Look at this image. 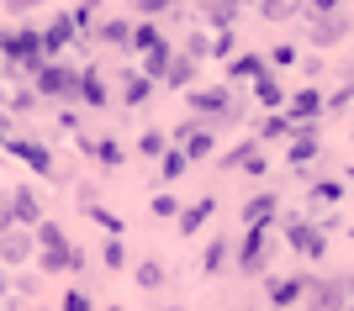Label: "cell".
Here are the masks:
<instances>
[{
    "label": "cell",
    "mask_w": 354,
    "mask_h": 311,
    "mask_svg": "<svg viewBox=\"0 0 354 311\" xmlns=\"http://www.w3.org/2000/svg\"><path fill=\"white\" fill-rule=\"evenodd\" d=\"M180 53H185V59H196V63H201V59H212V43H207V37H201V32H191V37H185V48H180Z\"/></svg>",
    "instance_id": "obj_32"
},
{
    "label": "cell",
    "mask_w": 354,
    "mask_h": 311,
    "mask_svg": "<svg viewBox=\"0 0 354 311\" xmlns=\"http://www.w3.org/2000/svg\"><path fill=\"white\" fill-rule=\"evenodd\" d=\"M270 63H275V69H286V63H301V53H296L291 43H281L275 53H270Z\"/></svg>",
    "instance_id": "obj_35"
},
{
    "label": "cell",
    "mask_w": 354,
    "mask_h": 311,
    "mask_svg": "<svg viewBox=\"0 0 354 311\" xmlns=\"http://www.w3.org/2000/svg\"><path fill=\"white\" fill-rule=\"evenodd\" d=\"M196 79V59H185V53H175V63H169V74H164V85H175V90H185Z\"/></svg>",
    "instance_id": "obj_20"
},
{
    "label": "cell",
    "mask_w": 354,
    "mask_h": 311,
    "mask_svg": "<svg viewBox=\"0 0 354 311\" xmlns=\"http://www.w3.org/2000/svg\"><path fill=\"white\" fill-rule=\"evenodd\" d=\"M233 32H222V37H217V43H212V53H217V59H227V63H233Z\"/></svg>",
    "instance_id": "obj_37"
},
{
    "label": "cell",
    "mask_w": 354,
    "mask_h": 311,
    "mask_svg": "<svg viewBox=\"0 0 354 311\" xmlns=\"http://www.w3.org/2000/svg\"><path fill=\"white\" fill-rule=\"evenodd\" d=\"M201 21H212L217 32H233V27H238V6H227V0H207Z\"/></svg>",
    "instance_id": "obj_18"
},
{
    "label": "cell",
    "mask_w": 354,
    "mask_h": 311,
    "mask_svg": "<svg viewBox=\"0 0 354 311\" xmlns=\"http://www.w3.org/2000/svg\"><path fill=\"white\" fill-rule=\"evenodd\" d=\"M37 248H43V253H59V248H69L64 227H59V222H43V227H37Z\"/></svg>",
    "instance_id": "obj_24"
},
{
    "label": "cell",
    "mask_w": 354,
    "mask_h": 311,
    "mask_svg": "<svg viewBox=\"0 0 354 311\" xmlns=\"http://www.w3.org/2000/svg\"><path fill=\"white\" fill-rule=\"evenodd\" d=\"M138 153H143V159H164V153H169L164 148V132H143L138 137Z\"/></svg>",
    "instance_id": "obj_31"
},
{
    "label": "cell",
    "mask_w": 354,
    "mask_h": 311,
    "mask_svg": "<svg viewBox=\"0 0 354 311\" xmlns=\"http://www.w3.org/2000/svg\"><path fill=\"white\" fill-rule=\"evenodd\" d=\"M101 37H111L117 48H133V37H138V27L127 21V16H117V21H106L101 27Z\"/></svg>",
    "instance_id": "obj_22"
},
{
    "label": "cell",
    "mask_w": 354,
    "mask_h": 311,
    "mask_svg": "<svg viewBox=\"0 0 354 311\" xmlns=\"http://www.w3.org/2000/svg\"><path fill=\"white\" fill-rule=\"evenodd\" d=\"M64 311H90V296L85 290H69V296H64Z\"/></svg>",
    "instance_id": "obj_39"
},
{
    "label": "cell",
    "mask_w": 354,
    "mask_h": 311,
    "mask_svg": "<svg viewBox=\"0 0 354 311\" xmlns=\"http://www.w3.org/2000/svg\"><path fill=\"white\" fill-rule=\"evenodd\" d=\"M275 217H281L275 190H259L249 206H243V227H249V232H270V227H275Z\"/></svg>",
    "instance_id": "obj_9"
},
{
    "label": "cell",
    "mask_w": 354,
    "mask_h": 311,
    "mask_svg": "<svg viewBox=\"0 0 354 311\" xmlns=\"http://www.w3.org/2000/svg\"><path fill=\"white\" fill-rule=\"evenodd\" d=\"M307 290H312V274H281V280H270V306L291 311L296 301H307Z\"/></svg>",
    "instance_id": "obj_8"
},
{
    "label": "cell",
    "mask_w": 354,
    "mask_h": 311,
    "mask_svg": "<svg viewBox=\"0 0 354 311\" xmlns=\"http://www.w3.org/2000/svg\"><path fill=\"white\" fill-rule=\"evenodd\" d=\"M301 69H307V79H317V74H323V59H317V53H307V59H301Z\"/></svg>",
    "instance_id": "obj_41"
},
{
    "label": "cell",
    "mask_w": 354,
    "mask_h": 311,
    "mask_svg": "<svg viewBox=\"0 0 354 311\" xmlns=\"http://www.w3.org/2000/svg\"><path fill=\"white\" fill-rule=\"evenodd\" d=\"M307 311H349V285L344 280H312Z\"/></svg>",
    "instance_id": "obj_7"
},
{
    "label": "cell",
    "mask_w": 354,
    "mask_h": 311,
    "mask_svg": "<svg viewBox=\"0 0 354 311\" xmlns=\"http://www.w3.org/2000/svg\"><path fill=\"white\" fill-rule=\"evenodd\" d=\"M212 211H217V201H212V195H201V201H196V206H185V211H180V232H185V237H191V232H201V227H207V217H212Z\"/></svg>",
    "instance_id": "obj_15"
},
{
    "label": "cell",
    "mask_w": 354,
    "mask_h": 311,
    "mask_svg": "<svg viewBox=\"0 0 354 311\" xmlns=\"http://www.w3.org/2000/svg\"><path fill=\"white\" fill-rule=\"evenodd\" d=\"M138 285H143V290H159V285H164V264H153V259L138 264Z\"/></svg>",
    "instance_id": "obj_29"
},
{
    "label": "cell",
    "mask_w": 354,
    "mask_h": 311,
    "mask_svg": "<svg viewBox=\"0 0 354 311\" xmlns=\"http://www.w3.org/2000/svg\"><path fill=\"white\" fill-rule=\"evenodd\" d=\"M259 16H265V21H296V16H301V6H296V0H265V6H259Z\"/></svg>",
    "instance_id": "obj_23"
},
{
    "label": "cell",
    "mask_w": 354,
    "mask_h": 311,
    "mask_svg": "<svg viewBox=\"0 0 354 311\" xmlns=\"http://www.w3.org/2000/svg\"><path fill=\"white\" fill-rule=\"evenodd\" d=\"M185 169H191V159H185L180 148H169V153H164V163H159V179H180Z\"/></svg>",
    "instance_id": "obj_25"
},
{
    "label": "cell",
    "mask_w": 354,
    "mask_h": 311,
    "mask_svg": "<svg viewBox=\"0 0 354 311\" xmlns=\"http://www.w3.org/2000/svg\"><path fill=\"white\" fill-rule=\"evenodd\" d=\"M32 248H37V237L27 227H11V232H0V264H27Z\"/></svg>",
    "instance_id": "obj_12"
},
{
    "label": "cell",
    "mask_w": 354,
    "mask_h": 311,
    "mask_svg": "<svg viewBox=\"0 0 354 311\" xmlns=\"http://www.w3.org/2000/svg\"><path fill=\"white\" fill-rule=\"evenodd\" d=\"M95 153H101V163H122V143H111V137H101Z\"/></svg>",
    "instance_id": "obj_36"
},
{
    "label": "cell",
    "mask_w": 354,
    "mask_h": 311,
    "mask_svg": "<svg viewBox=\"0 0 354 311\" xmlns=\"http://www.w3.org/2000/svg\"><path fill=\"white\" fill-rule=\"evenodd\" d=\"M11 201H16V222H21V227H32V222L43 227V206H37V190H27V185H21Z\"/></svg>",
    "instance_id": "obj_17"
},
{
    "label": "cell",
    "mask_w": 354,
    "mask_h": 311,
    "mask_svg": "<svg viewBox=\"0 0 354 311\" xmlns=\"http://www.w3.org/2000/svg\"><path fill=\"white\" fill-rule=\"evenodd\" d=\"M185 106L207 117V127H238L243 121V101L233 95V85H196L185 90Z\"/></svg>",
    "instance_id": "obj_1"
},
{
    "label": "cell",
    "mask_w": 354,
    "mask_h": 311,
    "mask_svg": "<svg viewBox=\"0 0 354 311\" xmlns=\"http://www.w3.org/2000/svg\"><path fill=\"white\" fill-rule=\"evenodd\" d=\"M254 101L265 106L270 117H281V106L291 101V95H286V85H281V79H275V69H265V74L254 79Z\"/></svg>",
    "instance_id": "obj_13"
},
{
    "label": "cell",
    "mask_w": 354,
    "mask_h": 311,
    "mask_svg": "<svg viewBox=\"0 0 354 311\" xmlns=\"http://www.w3.org/2000/svg\"><path fill=\"white\" fill-rule=\"evenodd\" d=\"M270 253H275L270 232H249V237H243V248H238V274H265Z\"/></svg>",
    "instance_id": "obj_5"
},
{
    "label": "cell",
    "mask_w": 354,
    "mask_h": 311,
    "mask_svg": "<svg viewBox=\"0 0 354 311\" xmlns=\"http://www.w3.org/2000/svg\"><path fill=\"white\" fill-rule=\"evenodd\" d=\"M80 101H85V106H106V85H101V74H95V69H85V74H80Z\"/></svg>",
    "instance_id": "obj_21"
},
{
    "label": "cell",
    "mask_w": 354,
    "mask_h": 311,
    "mask_svg": "<svg viewBox=\"0 0 354 311\" xmlns=\"http://www.w3.org/2000/svg\"><path fill=\"white\" fill-rule=\"evenodd\" d=\"M11 148H16V153H21V159H27V163H32V169H43V174H48V153H43V148H37V143H11Z\"/></svg>",
    "instance_id": "obj_33"
},
{
    "label": "cell",
    "mask_w": 354,
    "mask_h": 311,
    "mask_svg": "<svg viewBox=\"0 0 354 311\" xmlns=\"http://www.w3.org/2000/svg\"><path fill=\"white\" fill-rule=\"evenodd\" d=\"M6 59H16V63H27V69L43 74V37L37 32H11L6 37Z\"/></svg>",
    "instance_id": "obj_10"
},
{
    "label": "cell",
    "mask_w": 354,
    "mask_h": 311,
    "mask_svg": "<svg viewBox=\"0 0 354 311\" xmlns=\"http://www.w3.org/2000/svg\"><path fill=\"white\" fill-rule=\"evenodd\" d=\"M133 53H143V79H164L169 63H175V48H169V37H164L159 27H138Z\"/></svg>",
    "instance_id": "obj_3"
},
{
    "label": "cell",
    "mask_w": 354,
    "mask_h": 311,
    "mask_svg": "<svg viewBox=\"0 0 354 311\" xmlns=\"http://www.w3.org/2000/svg\"><path fill=\"white\" fill-rule=\"evenodd\" d=\"M349 101H354V85H349Z\"/></svg>",
    "instance_id": "obj_45"
},
{
    "label": "cell",
    "mask_w": 354,
    "mask_h": 311,
    "mask_svg": "<svg viewBox=\"0 0 354 311\" xmlns=\"http://www.w3.org/2000/svg\"><path fill=\"white\" fill-rule=\"evenodd\" d=\"M11 227H21V222H16V201H11V195H0V232H11Z\"/></svg>",
    "instance_id": "obj_34"
},
{
    "label": "cell",
    "mask_w": 354,
    "mask_h": 311,
    "mask_svg": "<svg viewBox=\"0 0 354 311\" xmlns=\"http://www.w3.org/2000/svg\"><path fill=\"white\" fill-rule=\"evenodd\" d=\"M270 69V59L265 53H238L233 63H227V85H254V79Z\"/></svg>",
    "instance_id": "obj_14"
},
{
    "label": "cell",
    "mask_w": 354,
    "mask_h": 311,
    "mask_svg": "<svg viewBox=\"0 0 354 311\" xmlns=\"http://www.w3.org/2000/svg\"><path fill=\"white\" fill-rule=\"evenodd\" d=\"M175 195H153V217H175Z\"/></svg>",
    "instance_id": "obj_40"
},
{
    "label": "cell",
    "mask_w": 354,
    "mask_h": 311,
    "mask_svg": "<svg viewBox=\"0 0 354 311\" xmlns=\"http://www.w3.org/2000/svg\"><path fill=\"white\" fill-rule=\"evenodd\" d=\"M296 21H307L312 27V43L317 48H333V43H344L354 32V16L344 11L339 0H317V6H301V16Z\"/></svg>",
    "instance_id": "obj_2"
},
{
    "label": "cell",
    "mask_w": 354,
    "mask_h": 311,
    "mask_svg": "<svg viewBox=\"0 0 354 311\" xmlns=\"http://www.w3.org/2000/svg\"><path fill=\"white\" fill-rule=\"evenodd\" d=\"M286 243H291L301 259H323L328 253V232L317 222H307V217H286Z\"/></svg>",
    "instance_id": "obj_4"
},
{
    "label": "cell",
    "mask_w": 354,
    "mask_h": 311,
    "mask_svg": "<svg viewBox=\"0 0 354 311\" xmlns=\"http://www.w3.org/2000/svg\"><path fill=\"white\" fill-rule=\"evenodd\" d=\"M344 285H349V301H354V274H344Z\"/></svg>",
    "instance_id": "obj_42"
},
{
    "label": "cell",
    "mask_w": 354,
    "mask_h": 311,
    "mask_svg": "<svg viewBox=\"0 0 354 311\" xmlns=\"http://www.w3.org/2000/svg\"><path fill=\"white\" fill-rule=\"evenodd\" d=\"M222 264H227V237H217V243L207 248V259H201V269H207V274H222Z\"/></svg>",
    "instance_id": "obj_28"
},
{
    "label": "cell",
    "mask_w": 354,
    "mask_h": 311,
    "mask_svg": "<svg viewBox=\"0 0 354 311\" xmlns=\"http://www.w3.org/2000/svg\"><path fill=\"white\" fill-rule=\"evenodd\" d=\"M122 264H127V253H122V243L111 237V243H106V269H122Z\"/></svg>",
    "instance_id": "obj_38"
},
{
    "label": "cell",
    "mask_w": 354,
    "mask_h": 311,
    "mask_svg": "<svg viewBox=\"0 0 354 311\" xmlns=\"http://www.w3.org/2000/svg\"><path fill=\"white\" fill-rule=\"evenodd\" d=\"M259 137H265V143H275V137H291V117H286V111H281V117H265V121H259Z\"/></svg>",
    "instance_id": "obj_26"
},
{
    "label": "cell",
    "mask_w": 354,
    "mask_h": 311,
    "mask_svg": "<svg viewBox=\"0 0 354 311\" xmlns=\"http://www.w3.org/2000/svg\"><path fill=\"white\" fill-rule=\"evenodd\" d=\"M339 195H344L339 179H317V185H312V211H317V201H323V206H333Z\"/></svg>",
    "instance_id": "obj_27"
},
{
    "label": "cell",
    "mask_w": 354,
    "mask_h": 311,
    "mask_svg": "<svg viewBox=\"0 0 354 311\" xmlns=\"http://www.w3.org/2000/svg\"><path fill=\"white\" fill-rule=\"evenodd\" d=\"M6 290H11V285H6V274H0V301H6Z\"/></svg>",
    "instance_id": "obj_43"
},
{
    "label": "cell",
    "mask_w": 354,
    "mask_h": 311,
    "mask_svg": "<svg viewBox=\"0 0 354 311\" xmlns=\"http://www.w3.org/2000/svg\"><path fill=\"white\" fill-rule=\"evenodd\" d=\"M69 37H74V16H59V21H48V32H43V53H59Z\"/></svg>",
    "instance_id": "obj_19"
},
{
    "label": "cell",
    "mask_w": 354,
    "mask_h": 311,
    "mask_svg": "<svg viewBox=\"0 0 354 311\" xmlns=\"http://www.w3.org/2000/svg\"><path fill=\"white\" fill-rule=\"evenodd\" d=\"M312 159H323V143H317V137H291V148H286V163H291V169H307Z\"/></svg>",
    "instance_id": "obj_16"
},
{
    "label": "cell",
    "mask_w": 354,
    "mask_h": 311,
    "mask_svg": "<svg viewBox=\"0 0 354 311\" xmlns=\"http://www.w3.org/2000/svg\"><path fill=\"white\" fill-rule=\"evenodd\" d=\"M349 174H354V169H349Z\"/></svg>",
    "instance_id": "obj_46"
},
{
    "label": "cell",
    "mask_w": 354,
    "mask_h": 311,
    "mask_svg": "<svg viewBox=\"0 0 354 311\" xmlns=\"http://www.w3.org/2000/svg\"><path fill=\"white\" fill-rule=\"evenodd\" d=\"M148 95H153V79H143V74L127 79V106H143Z\"/></svg>",
    "instance_id": "obj_30"
},
{
    "label": "cell",
    "mask_w": 354,
    "mask_h": 311,
    "mask_svg": "<svg viewBox=\"0 0 354 311\" xmlns=\"http://www.w3.org/2000/svg\"><path fill=\"white\" fill-rule=\"evenodd\" d=\"M323 111H328V101H323V90H317V85L296 90L291 101H286V117H291V127H296V121H317Z\"/></svg>",
    "instance_id": "obj_11"
},
{
    "label": "cell",
    "mask_w": 354,
    "mask_h": 311,
    "mask_svg": "<svg viewBox=\"0 0 354 311\" xmlns=\"http://www.w3.org/2000/svg\"><path fill=\"white\" fill-rule=\"evenodd\" d=\"M37 95L74 101V95H80V74H74V69H64V63H43V74H37Z\"/></svg>",
    "instance_id": "obj_6"
},
{
    "label": "cell",
    "mask_w": 354,
    "mask_h": 311,
    "mask_svg": "<svg viewBox=\"0 0 354 311\" xmlns=\"http://www.w3.org/2000/svg\"><path fill=\"white\" fill-rule=\"evenodd\" d=\"M0 137H6V121H0Z\"/></svg>",
    "instance_id": "obj_44"
}]
</instances>
